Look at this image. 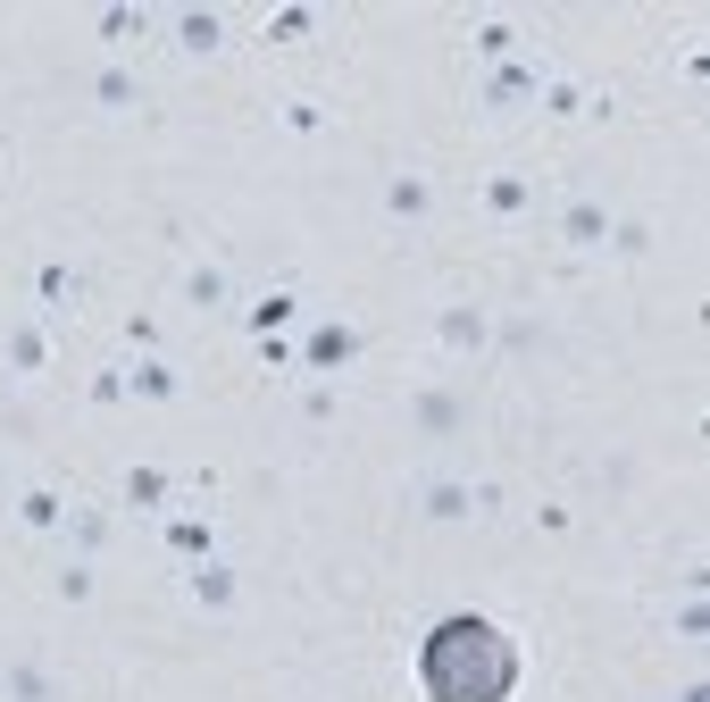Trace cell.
I'll list each match as a JSON object with an SVG mask.
<instances>
[{"instance_id":"6da1fadb","label":"cell","mask_w":710,"mask_h":702,"mask_svg":"<svg viewBox=\"0 0 710 702\" xmlns=\"http://www.w3.org/2000/svg\"><path fill=\"white\" fill-rule=\"evenodd\" d=\"M418 677L435 702H510L518 686V644L493 619H443L435 636L418 644Z\"/></svg>"}]
</instances>
